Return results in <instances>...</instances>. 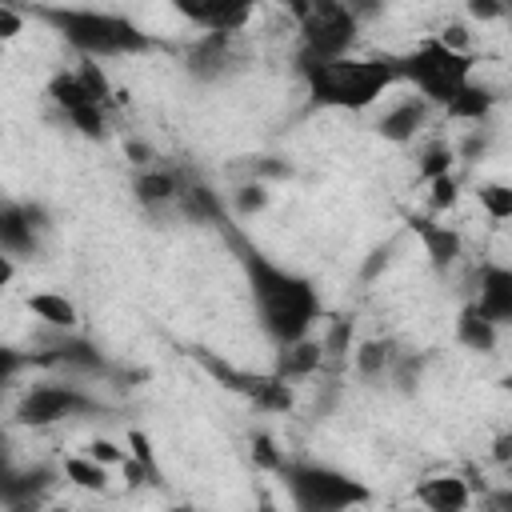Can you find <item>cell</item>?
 Wrapping results in <instances>:
<instances>
[{"label":"cell","instance_id":"obj_1","mask_svg":"<svg viewBox=\"0 0 512 512\" xmlns=\"http://www.w3.org/2000/svg\"><path fill=\"white\" fill-rule=\"evenodd\" d=\"M224 232H228V244H232L236 260H240V268H244V280H248L256 316H260V328L280 348L284 344H296V340H308V328L320 316V292H316V284L308 276L276 264L272 256H264L232 224H224Z\"/></svg>","mask_w":512,"mask_h":512},{"label":"cell","instance_id":"obj_2","mask_svg":"<svg viewBox=\"0 0 512 512\" xmlns=\"http://www.w3.org/2000/svg\"><path fill=\"white\" fill-rule=\"evenodd\" d=\"M300 76L308 84L312 104L320 108H340V112H360L376 104L396 80V56H340V60H304L300 56Z\"/></svg>","mask_w":512,"mask_h":512},{"label":"cell","instance_id":"obj_3","mask_svg":"<svg viewBox=\"0 0 512 512\" xmlns=\"http://www.w3.org/2000/svg\"><path fill=\"white\" fill-rule=\"evenodd\" d=\"M36 20L52 24L64 44H72L84 60H96V56H140V52H152L156 40L132 24L128 16H116V12H100V8H32Z\"/></svg>","mask_w":512,"mask_h":512},{"label":"cell","instance_id":"obj_4","mask_svg":"<svg viewBox=\"0 0 512 512\" xmlns=\"http://www.w3.org/2000/svg\"><path fill=\"white\" fill-rule=\"evenodd\" d=\"M284 488L292 496L296 512H352L372 500V488L356 480L352 472H340L332 464L316 460H288L280 468Z\"/></svg>","mask_w":512,"mask_h":512},{"label":"cell","instance_id":"obj_5","mask_svg":"<svg viewBox=\"0 0 512 512\" xmlns=\"http://www.w3.org/2000/svg\"><path fill=\"white\" fill-rule=\"evenodd\" d=\"M396 72H400V80H412L420 88V100L448 108L472 84V56L452 52L432 36L420 48L396 56Z\"/></svg>","mask_w":512,"mask_h":512},{"label":"cell","instance_id":"obj_6","mask_svg":"<svg viewBox=\"0 0 512 512\" xmlns=\"http://www.w3.org/2000/svg\"><path fill=\"white\" fill-rule=\"evenodd\" d=\"M292 12L300 16V44H304V60H340L352 52L356 44V12L336 4V0H320V4H292Z\"/></svg>","mask_w":512,"mask_h":512},{"label":"cell","instance_id":"obj_7","mask_svg":"<svg viewBox=\"0 0 512 512\" xmlns=\"http://www.w3.org/2000/svg\"><path fill=\"white\" fill-rule=\"evenodd\" d=\"M80 412H96V400L84 396L76 384H36L20 396L16 404V424L24 428H48V424H60L68 416H80Z\"/></svg>","mask_w":512,"mask_h":512},{"label":"cell","instance_id":"obj_8","mask_svg":"<svg viewBox=\"0 0 512 512\" xmlns=\"http://www.w3.org/2000/svg\"><path fill=\"white\" fill-rule=\"evenodd\" d=\"M176 12L200 24L204 32H220V36H236L252 20V4H232V0H176Z\"/></svg>","mask_w":512,"mask_h":512},{"label":"cell","instance_id":"obj_9","mask_svg":"<svg viewBox=\"0 0 512 512\" xmlns=\"http://www.w3.org/2000/svg\"><path fill=\"white\" fill-rule=\"evenodd\" d=\"M496 328L512 324V268L508 264H484L480 268V292L472 300Z\"/></svg>","mask_w":512,"mask_h":512},{"label":"cell","instance_id":"obj_10","mask_svg":"<svg viewBox=\"0 0 512 512\" xmlns=\"http://www.w3.org/2000/svg\"><path fill=\"white\" fill-rule=\"evenodd\" d=\"M416 500H420L424 512H468L472 488H468V480H460L452 472L448 476H428V480L416 484Z\"/></svg>","mask_w":512,"mask_h":512},{"label":"cell","instance_id":"obj_11","mask_svg":"<svg viewBox=\"0 0 512 512\" xmlns=\"http://www.w3.org/2000/svg\"><path fill=\"white\" fill-rule=\"evenodd\" d=\"M424 120H428V100L408 96V100L392 104V108L376 120V132H380L384 140H392V144H408V140L424 128Z\"/></svg>","mask_w":512,"mask_h":512},{"label":"cell","instance_id":"obj_12","mask_svg":"<svg viewBox=\"0 0 512 512\" xmlns=\"http://www.w3.org/2000/svg\"><path fill=\"white\" fill-rule=\"evenodd\" d=\"M232 60V36L220 32H204L192 48H188V72L196 80H216Z\"/></svg>","mask_w":512,"mask_h":512},{"label":"cell","instance_id":"obj_13","mask_svg":"<svg viewBox=\"0 0 512 512\" xmlns=\"http://www.w3.org/2000/svg\"><path fill=\"white\" fill-rule=\"evenodd\" d=\"M36 224L24 204H4L0 208V244L8 256H32L36 252Z\"/></svg>","mask_w":512,"mask_h":512},{"label":"cell","instance_id":"obj_14","mask_svg":"<svg viewBox=\"0 0 512 512\" xmlns=\"http://www.w3.org/2000/svg\"><path fill=\"white\" fill-rule=\"evenodd\" d=\"M52 484H56V468H48V464H32L24 472H8L4 476V504H36Z\"/></svg>","mask_w":512,"mask_h":512},{"label":"cell","instance_id":"obj_15","mask_svg":"<svg viewBox=\"0 0 512 512\" xmlns=\"http://www.w3.org/2000/svg\"><path fill=\"white\" fill-rule=\"evenodd\" d=\"M36 364H56V368H76V372H104L108 368L100 348L88 340H60L44 356H36Z\"/></svg>","mask_w":512,"mask_h":512},{"label":"cell","instance_id":"obj_16","mask_svg":"<svg viewBox=\"0 0 512 512\" xmlns=\"http://www.w3.org/2000/svg\"><path fill=\"white\" fill-rule=\"evenodd\" d=\"M412 228L420 232L424 252H428V260H432V268H436V272H444V268H452V264H456V256H460V236H456L452 228L432 224V220H416Z\"/></svg>","mask_w":512,"mask_h":512},{"label":"cell","instance_id":"obj_17","mask_svg":"<svg viewBox=\"0 0 512 512\" xmlns=\"http://www.w3.org/2000/svg\"><path fill=\"white\" fill-rule=\"evenodd\" d=\"M496 324L476 308V304H464L460 308V316H456V340L464 344V348H472V352H492L496 348Z\"/></svg>","mask_w":512,"mask_h":512},{"label":"cell","instance_id":"obj_18","mask_svg":"<svg viewBox=\"0 0 512 512\" xmlns=\"http://www.w3.org/2000/svg\"><path fill=\"white\" fill-rule=\"evenodd\" d=\"M324 360V344H312V340H296V344H284L280 348V360H276V376L280 380H300V376H312Z\"/></svg>","mask_w":512,"mask_h":512},{"label":"cell","instance_id":"obj_19","mask_svg":"<svg viewBox=\"0 0 512 512\" xmlns=\"http://www.w3.org/2000/svg\"><path fill=\"white\" fill-rule=\"evenodd\" d=\"M192 356H196V360H200V364H204V368H208V372H212V376H216V380H220L224 388H232V392H244L248 400H260V396H264V388L272 384V376H252V372H236L232 364H220V360H216L212 352H192Z\"/></svg>","mask_w":512,"mask_h":512},{"label":"cell","instance_id":"obj_20","mask_svg":"<svg viewBox=\"0 0 512 512\" xmlns=\"http://www.w3.org/2000/svg\"><path fill=\"white\" fill-rule=\"evenodd\" d=\"M28 312L36 320H44L48 328H76V320H80L76 304L64 292H32L28 296Z\"/></svg>","mask_w":512,"mask_h":512},{"label":"cell","instance_id":"obj_21","mask_svg":"<svg viewBox=\"0 0 512 512\" xmlns=\"http://www.w3.org/2000/svg\"><path fill=\"white\" fill-rule=\"evenodd\" d=\"M492 104H496V96H492V88H484V84H468L444 112L452 116V120H468V124H480L488 112H492Z\"/></svg>","mask_w":512,"mask_h":512},{"label":"cell","instance_id":"obj_22","mask_svg":"<svg viewBox=\"0 0 512 512\" xmlns=\"http://www.w3.org/2000/svg\"><path fill=\"white\" fill-rule=\"evenodd\" d=\"M180 204H184V212L192 216V220H200V224H228L224 220V204H220V196L212 192V188H204V184H192V188H184L180 192Z\"/></svg>","mask_w":512,"mask_h":512},{"label":"cell","instance_id":"obj_23","mask_svg":"<svg viewBox=\"0 0 512 512\" xmlns=\"http://www.w3.org/2000/svg\"><path fill=\"white\" fill-rule=\"evenodd\" d=\"M48 96H52V104H56V108H64V116H72V112H80V108L96 104V100L84 92V84H80V76H76V72H56V76L48 80Z\"/></svg>","mask_w":512,"mask_h":512},{"label":"cell","instance_id":"obj_24","mask_svg":"<svg viewBox=\"0 0 512 512\" xmlns=\"http://www.w3.org/2000/svg\"><path fill=\"white\" fill-rule=\"evenodd\" d=\"M132 192H136V200H140L144 208H160V204H168V200L180 196L172 172H140L136 184H132Z\"/></svg>","mask_w":512,"mask_h":512},{"label":"cell","instance_id":"obj_25","mask_svg":"<svg viewBox=\"0 0 512 512\" xmlns=\"http://www.w3.org/2000/svg\"><path fill=\"white\" fill-rule=\"evenodd\" d=\"M64 476H68L76 488H88V492H104V488H108V472H104V464H96L92 456H68V460H64Z\"/></svg>","mask_w":512,"mask_h":512},{"label":"cell","instance_id":"obj_26","mask_svg":"<svg viewBox=\"0 0 512 512\" xmlns=\"http://www.w3.org/2000/svg\"><path fill=\"white\" fill-rule=\"evenodd\" d=\"M396 364V352H392V344H384V340H364L360 348H356V372L360 376H380V372H388Z\"/></svg>","mask_w":512,"mask_h":512},{"label":"cell","instance_id":"obj_27","mask_svg":"<svg viewBox=\"0 0 512 512\" xmlns=\"http://www.w3.org/2000/svg\"><path fill=\"white\" fill-rule=\"evenodd\" d=\"M476 196H480V204H484V212H488L492 220H512V184L484 180V184L476 188Z\"/></svg>","mask_w":512,"mask_h":512},{"label":"cell","instance_id":"obj_28","mask_svg":"<svg viewBox=\"0 0 512 512\" xmlns=\"http://www.w3.org/2000/svg\"><path fill=\"white\" fill-rule=\"evenodd\" d=\"M76 76H80L84 92H88V96H92V100H96L100 108H104V104H108V100L116 96V92H112V84H108V76H104V68H100L96 60H84V64L76 68Z\"/></svg>","mask_w":512,"mask_h":512},{"label":"cell","instance_id":"obj_29","mask_svg":"<svg viewBox=\"0 0 512 512\" xmlns=\"http://www.w3.org/2000/svg\"><path fill=\"white\" fill-rule=\"evenodd\" d=\"M448 168H452V152L444 148V144H436V148H428L424 152V160H420V176L432 184V180H440V176H448Z\"/></svg>","mask_w":512,"mask_h":512},{"label":"cell","instance_id":"obj_30","mask_svg":"<svg viewBox=\"0 0 512 512\" xmlns=\"http://www.w3.org/2000/svg\"><path fill=\"white\" fill-rule=\"evenodd\" d=\"M252 460H256L260 468H268V472H280V468H284V456L276 452V444H272L268 432H256V436H252Z\"/></svg>","mask_w":512,"mask_h":512},{"label":"cell","instance_id":"obj_31","mask_svg":"<svg viewBox=\"0 0 512 512\" xmlns=\"http://www.w3.org/2000/svg\"><path fill=\"white\" fill-rule=\"evenodd\" d=\"M128 444H132V460H140V464H144V472H148V480H152V484H160V468H156V456H152L148 436L132 428V432H128Z\"/></svg>","mask_w":512,"mask_h":512},{"label":"cell","instance_id":"obj_32","mask_svg":"<svg viewBox=\"0 0 512 512\" xmlns=\"http://www.w3.org/2000/svg\"><path fill=\"white\" fill-rule=\"evenodd\" d=\"M84 136H104V108L100 104H88V108H80V112H72L68 116Z\"/></svg>","mask_w":512,"mask_h":512},{"label":"cell","instance_id":"obj_33","mask_svg":"<svg viewBox=\"0 0 512 512\" xmlns=\"http://www.w3.org/2000/svg\"><path fill=\"white\" fill-rule=\"evenodd\" d=\"M456 196H460V184H456V176H452V172H448V176H440V180H432V208H436V212L452 208V204H456Z\"/></svg>","mask_w":512,"mask_h":512},{"label":"cell","instance_id":"obj_34","mask_svg":"<svg viewBox=\"0 0 512 512\" xmlns=\"http://www.w3.org/2000/svg\"><path fill=\"white\" fill-rule=\"evenodd\" d=\"M84 456H92V460H96V464H104V468H108V464H124V460H128L112 440H92V444L84 448Z\"/></svg>","mask_w":512,"mask_h":512},{"label":"cell","instance_id":"obj_35","mask_svg":"<svg viewBox=\"0 0 512 512\" xmlns=\"http://www.w3.org/2000/svg\"><path fill=\"white\" fill-rule=\"evenodd\" d=\"M436 40H440L444 48H452V52H464V56H472V52H468V28H464V24H448V28H444Z\"/></svg>","mask_w":512,"mask_h":512},{"label":"cell","instance_id":"obj_36","mask_svg":"<svg viewBox=\"0 0 512 512\" xmlns=\"http://www.w3.org/2000/svg\"><path fill=\"white\" fill-rule=\"evenodd\" d=\"M264 204H268V192H264L260 184H244L240 196H236V208H240V212H256V208H264Z\"/></svg>","mask_w":512,"mask_h":512},{"label":"cell","instance_id":"obj_37","mask_svg":"<svg viewBox=\"0 0 512 512\" xmlns=\"http://www.w3.org/2000/svg\"><path fill=\"white\" fill-rule=\"evenodd\" d=\"M20 28H24V16H20L12 4H0V36H4V40H12Z\"/></svg>","mask_w":512,"mask_h":512},{"label":"cell","instance_id":"obj_38","mask_svg":"<svg viewBox=\"0 0 512 512\" xmlns=\"http://www.w3.org/2000/svg\"><path fill=\"white\" fill-rule=\"evenodd\" d=\"M468 12H472L476 20H500V16H508V8H504V4H492V0H472Z\"/></svg>","mask_w":512,"mask_h":512},{"label":"cell","instance_id":"obj_39","mask_svg":"<svg viewBox=\"0 0 512 512\" xmlns=\"http://www.w3.org/2000/svg\"><path fill=\"white\" fill-rule=\"evenodd\" d=\"M492 460H496V464H512V428L492 440Z\"/></svg>","mask_w":512,"mask_h":512},{"label":"cell","instance_id":"obj_40","mask_svg":"<svg viewBox=\"0 0 512 512\" xmlns=\"http://www.w3.org/2000/svg\"><path fill=\"white\" fill-rule=\"evenodd\" d=\"M488 508H492V512H512V484L488 492Z\"/></svg>","mask_w":512,"mask_h":512},{"label":"cell","instance_id":"obj_41","mask_svg":"<svg viewBox=\"0 0 512 512\" xmlns=\"http://www.w3.org/2000/svg\"><path fill=\"white\" fill-rule=\"evenodd\" d=\"M124 152H128V160H132V164H148V160H152V148H148V144H140V140H128V144H124Z\"/></svg>","mask_w":512,"mask_h":512},{"label":"cell","instance_id":"obj_42","mask_svg":"<svg viewBox=\"0 0 512 512\" xmlns=\"http://www.w3.org/2000/svg\"><path fill=\"white\" fill-rule=\"evenodd\" d=\"M12 260H16V256H4V260H0V284H12V272H16Z\"/></svg>","mask_w":512,"mask_h":512},{"label":"cell","instance_id":"obj_43","mask_svg":"<svg viewBox=\"0 0 512 512\" xmlns=\"http://www.w3.org/2000/svg\"><path fill=\"white\" fill-rule=\"evenodd\" d=\"M8 512H60V508H40V504H8Z\"/></svg>","mask_w":512,"mask_h":512},{"label":"cell","instance_id":"obj_44","mask_svg":"<svg viewBox=\"0 0 512 512\" xmlns=\"http://www.w3.org/2000/svg\"><path fill=\"white\" fill-rule=\"evenodd\" d=\"M168 512H200V508H192V504H172Z\"/></svg>","mask_w":512,"mask_h":512},{"label":"cell","instance_id":"obj_45","mask_svg":"<svg viewBox=\"0 0 512 512\" xmlns=\"http://www.w3.org/2000/svg\"><path fill=\"white\" fill-rule=\"evenodd\" d=\"M260 504H264V512H276V508H272V504H268V496H264V500H260Z\"/></svg>","mask_w":512,"mask_h":512},{"label":"cell","instance_id":"obj_46","mask_svg":"<svg viewBox=\"0 0 512 512\" xmlns=\"http://www.w3.org/2000/svg\"><path fill=\"white\" fill-rule=\"evenodd\" d=\"M508 20H512V4H508Z\"/></svg>","mask_w":512,"mask_h":512},{"label":"cell","instance_id":"obj_47","mask_svg":"<svg viewBox=\"0 0 512 512\" xmlns=\"http://www.w3.org/2000/svg\"><path fill=\"white\" fill-rule=\"evenodd\" d=\"M488 512H492V508H488Z\"/></svg>","mask_w":512,"mask_h":512}]
</instances>
